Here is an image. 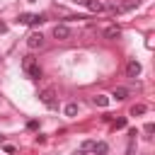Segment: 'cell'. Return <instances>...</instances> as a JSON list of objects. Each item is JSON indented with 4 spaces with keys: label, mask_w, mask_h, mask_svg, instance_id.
<instances>
[{
    "label": "cell",
    "mask_w": 155,
    "mask_h": 155,
    "mask_svg": "<svg viewBox=\"0 0 155 155\" xmlns=\"http://www.w3.org/2000/svg\"><path fill=\"white\" fill-rule=\"evenodd\" d=\"M111 97H114L116 102H124V99L128 97V90H126V87H114V90H111Z\"/></svg>",
    "instance_id": "obj_10"
},
{
    "label": "cell",
    "mask_w": 155,
    "mask_h": 155,
    "mask_svg": "<svg viewBox=\"0 0 155 155\" xmlns=\"http://www.w3.org/2000/svg\"><path fill=\"white\" fill-rule=\"evenodd\" d=\"M138 5H140V0H121L119 5H114V12H128V10L138 7Z\"/></svg>",
    "instance_id": "obj_7"
},
{
    "label": "cell",
    "mask_w": 155,
    "mask_h": 155,
    "mask_svg": "<svg viewBox=\"0 0 155 155\" xmlns=\"http://www.w3.org/2000/svg\"><path fill=\"white\" fill-rule=\"evenodd\" d=\"M44 44H46V39H44V34H41V31H31V34L27 36V46H29L31 51L44 48Z\"/></svg>",
    "instance_id": "obj_2"
},
{
    "label": "cell",
    "mask_w": 155,
    "mask_h": 155,
    "mask_svg": "<svg viewBox=\"0 0 155 155\" xmlns=\"http://www.w3.org/2000/svg\"><path fill=\"white\" fill-rule=\"evenodd\" d=\"M126 75H128V78H133V80L140 75V63H138L136 58H131V61L126 63Z\"/></svg>",
    "instance_id": "obj_6"
},
{
    "label": "cell",
    "mask_w": 155,
    "mask_h": 155,
    "mask_svg": "<svg viewBox=\"0 0 155 155\" xmlns=\"http://www.w3.org/2000/svg\"><path fill=\"white\" fill-rule=\"evenodd\" d=\"M92 145H94V140H82V145H80V150H78V155H85V153H92Z\"/></svg>",
    "instance_id": "obj_15"
},
{
    "label": "cell",
    "mask_w": 155,
    "mask_h": 155,
    "mask_svg": "<svg viewBox=\"0 0 155 155\" xmlns=\"http://www.w3.org/2000/svg\"><path fill=\"white\" fill-rule=\"evenodd\" d=\"M124 126H126V119H116L114 121V128H124Z\"/></svg>",
    "instance_id": "obj_17"
},
{
    "label": "cell",
    "mask_w": 155,
    "mask_h": 155,
    "mask_svg": "<svg viewBox=\"0 0 155 155\" xmlns=\"http://www.w3.org/2000/svg\"><path fill=\"white\" fill-rule=\"evenodd\" d=\"M22 70H24L31 80H39V78H41V68H39V63L34 61V56H24V58H22Z\"/></svg>",
    "instance_id": "obj_1"
},
{
    "label": "cell",
    "mask_w": 155,
    "mask_h": 155,
    "mask_svg": "<svg viewBox=\"0 0 155 155\" xmlns=\"http://www.w3.org/2000/svg\"><path fill=\"white\" fill-rule=\"evenodd\" d=\"M39 99H41L46 107H53V102H56V92H53V87L41 90V92H39Z\"/></svg>",
    "instance_id": "obj_5"
},
{
    "label": "cell",
    "mask_w": 155,
    "mask_h": 155,
    "mask_svg": "<svg viewBox=\"0 0 155 155\" xmlns=\"http://www.w3.org/2000/svg\"><path fill=\"white\" fill-rule=\"evenodd\" d=\"M75 2H80V5H85V0H75Z\"/></svg>",
    "instance_id": "obj_20"
},
{
    "label": "cell",
    "mask_w": 155,
    "mask_h": 155,
    "mask_svg": "<svg viewBox=\"0 0 155 155\" xmlns=\"http://www.w3.org/2000/svg\"><path fill=\"white\" fill-rule=\"evenodd\" d=\"M27 126H29V128H31V131H34V128H39V121H34V119H31V121H29V124H27Z\"/></svg>",
    "instance_id": "obj_18"
},
{
    "label": "cell",
    "mask_w": 155,
    "mask_h": 155,
    "mask_svg": "<svg viewBox=\"0 0 155 155\" xmlns=\"http://www.w3.org/2000/svg\"><path fill=\"white\" fill-rule=\"evenodd\" d=\"M143 131H145V133H148V138H150V136L155 133V124H145V128H143Z\"/></svg>",
    "instance_id": "obj_16"
},
{
    "label": "cell",
    "mask_w": 155,
    "mask_h": 155,
    "mask_svg": "<svg viewBox=\"0 0 155 155\" xmlns=\"http://www.w3.org/2000/svg\"><path fill=\"white\" fill-rule=\"evenodd\" d=\"M119 36H121V27H116V24H109V27L104 29V39L114 41V39H119Z\"/></svg>",
    "instance_id": "obj_8"
},
{
    "label": "cell",
    "mask_w": 155,
    "mask_h": 155,
    "mask_svg": "<svg viewBox=\"0 0 155 155\" xmlns=\"http://www.w3.org/2000/svg\"><path fill=\"white\" fill-rule=\"evenodd\" d=\"M145 111H148L145 104H133V107H131V116H143Z\"/></svg>",
    "instance_id": "obj_14"
},
{
    "label": "cell",
    "mask_w": 155,
    "mask_h": 155,
    "mask_svg": "<svg viewBox=\"0 0 155 155\" xmlns=\"http://www.w3.org/2000/svg\"><path fill=\"white\" fill-rule=\"evenodd\" d=\"M53 36H56L58 41H68V39L73 36V29H70L68 24H56V27H53Z\"/></svg>",
    "instance_id": "obj_4"
},
{
    "label": "cell",
    "mask_w": 155,
    "mask_h": 155,
    "mask_svg": "<svg viewBox=\"0 0 155 155\" xmlns=\"http://www.w3.org/2000/svg\"><path fill=\"white\" fill-rule=\"evenodd\" d=\"M92 102H94L97 107H109V97H107V94H94Z\"/></svg>",
    "instance_id": "obj_13"
},
{
    "label": "cell",
    "mask_w": 155,
    "mask_h": 155,
    "mask_svg": "<svg viewBox=\"0 0 155 155\" xmlns=\"http://www.w3.org/2000/svg\"><path fill=\"white\" fill-rule=\"evenodd\" d=\"M85 5H87L90 12H104V10H107V5L99 2V0H85Z\"/></svg>",
    "instance_id": "obj_9"
},
{
    "label": "cell",
    "mask_w": 155,
    "mask_h": 155,
    "mask_svg": "<svg viewBox=\"0 0 155 155\" xmlns=\"http://www.w3.org/2000/svg\"><path fill=\"white\" fill-rule=\"evenodd\" d=\"M17 22H19V24H41V22H46V15H29V12H22V15L17 17Z\"/></svg>",
    "instance_id": "obj_3"
},
{
    "label": "cell",
    "mask_w": 155,
    "mask_h": 155,
    "mask_svg": "<svg viewBox=\"0 0 155 155\" xmlns=\"http://www.w3.org/2000/svg\"><path fill=\"white\" fill-rule=\"evenodd\" d=\"M2 31H7V24H5V22H0V34H2Z\"/></svg>",
    "instance_id": "obj_19"
},
{
    "label": "cell",
    "mask_w": 155,
    "mask_h": 155,
    "mask_svg": "<svg viewBox=\"0 0 155 155\" xmlns=\"http://www.w3.org/2000/svg\"><path fill=\"white\" fill-rule=\"evenodd\" d=\"M92 153H94V155H107V153H109V145H107L104 140H97V143L92 145Z\"/></svg>",
    "instance_id": "obj_11"
},
{
    "label": "cell",
    "mask_w": 155,
    "mask_h": 155,
    "mask_svg": "<svg viewBox=\"0 0 155 155\" xmlns=\"http://www.w3.org/2000/svg\"><path fill=\"white\" fill-rule=\"evenodd\" d=\"M63 114H65V116H70V119H73V116H75V114H78V104H75V102H68V104H65V107H63Z\"/></svg>",
    "instance_id": "obj_12"
}]
</instances>
